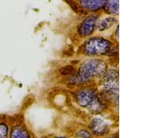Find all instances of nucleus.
Returning <instances> with one entry per match:
<instances>
[{
    "instance_id": "1",
    "label": "nucleus",
    "mask_w": 157,
    "mask_h": 138,
    "mask_svg": "<svg viewBox=\"0 0 157 138\" xmlns=\"http://www.w3.org/2000/svg\"><path fill=\"white\" fill-rule=\"evenodd\" d=\"M107 69V65L104 62L99 59H90L81 65L79 71L80 79L86 82L93 77H99L104 75Z\"/></svg>"
},
{
    "instance_id": "2",
    "label": "nucleus",
    "mask_w": 157,
    "mask_h": 138,
    "mask_svg": "<svg viewBox=\"0 0 157 138\" xmlns=\"http://www.w3.org/2000/svg\"><path fill=\"white\" fill-rule=\"evenodd\" d=\"M112 44L110 42L102 38H92L84 45L85 53L89 56H97L107 53Z\"/></svg>"
},
{
    "instance_id": "3",
    "label": "nucleus",
    "mask_w": 157,
    "mask_h": 138,
    "mask_svg": "<svg viewBox=\"0 0 157 138\" xmlns=\"http://www.w3.org/2000/svg\"><path fill=\"white\" fill-rule=\"evenodd\" d=\"M97 18V16H91L83 21L79 28V33L81 36H87L92 34Z\"/></svg>"
},
{
    "instance_id": "4",
    "label": "nucleus",
    "mask_w": 157,
    "mask_h": 138,
    "mask_svg": "<svg viewBox=\"0 0 157 138\" xmlns=\"http://www.w3.org/2000/svg\"><path fill=\"white\" fill-rule=\"evenodd\" d=\"M96 97L95 92L92 89H85L77 95V101L80 106L87 107Z\"/></svg>"
},
{
    "instance_id": "5",
    "label": "nucleus",
    "mask_w": 157,
    "mask_h": 138,
    "mask_svg": "<svg viewBox=\"0 0 157 138\" xmlns=\"http://www.w3.org/2000/svg\"><path fill=\"white\" fill-rule=\"evenodd\" d=\"M106 0H82L81 6L88 11H94L99 10L105 6Z\"/></svg>"
},
{
    "instance_id": "6",
    "label": "nucleus",
    "mask_w": 157,
    "mask_h": 138,
    "mask_svg": "<svg viewBox=\"0 0 157 138\" xmlns=\"http://www.w3.org/2000/svg\"><path fill=\"white\" fill-rule=\"evenodd\" d=\"M92 129L94 133L97 135L105 134L108 130V125L103 120L94 119L92 123Z\"/></svg>"
},
{
    "instance_id": "7",
    "label": "nucleus",
    "mask_w": 157,
    "mask_h": 138,
    "mask_svg": "<svg viewBox=\"0 0 157 138\" xmlns=\"http://www.w3.org/2000/svg\"><path fill=\"white\" fill-rule=\"evenodd\" d=\"M10 137L11 138H30L29 132L22 127H16L13 129Z\"/></svg>"
},
{
    "instance_id": "8",
    "label": "nucleus",
    "mask_w": 157,
    "mask_h": 138,
    "mask_svg": "<svg viewBox=\"0 0 157 138\" xmlns=\"http://www.w3.org/2000/svg\"><path fill=\"white\" fill-rule=\"evenodd\" d=\"M104 6L109 13H119V0H106Z\"/></svg>"
},
{
    "instance_id": "9",
    "label": "nucleus",
    "mask_w": 157,
    "mask_h": 138,
    "mask_svg": "<svg viewBox=\"0 0 157 138\" xmlns=\"http://www.w3.org/2000/svg\"><path fill=\"white\" fill-rule=\"evenodd\" d=\"M117 22V19L114 17H106L103 21H101L99 25V30L100 31H104V30L110 28L111 27L113 26V24Z\"/></svg>"
},
{
    "instance_id": "10",
    "label": "nucleus",
    "mask_w": 157,
    "mask_h": 138,
    "mask_svg": "<svg viewBox=\"0 0 157 138\" xmlns=\"http://www.w3.org/2000/svg\"><path fill=\"white\" fill-rule=\"evenodd\" d=\"M88 106H90V110L94 113L99 112L103 109L102 102H101V100L97 97H95Z\"/></svg>"
},
{
    "instance_id": "11",
    "label": "nucleus",
    "mask_w": 157,
    "mask_h": 138,
    "mask_svg": "<svg viewBox=\"0 0 157 138\" xmlns=\"http://www.w3.org/2000/svg\"><path fill=\"white\" fill-rule=\"evenodd\" d=\"M118 78V73L115 71H108L105 75V80L108 82H115Z\"/></svg>"
},
{
    "instance_id": "12",
    "label": "nucleus",
    "mask_w": 157,
    "mask_h": 138,
    "mask_svg": "<svg viewBox=\"0 0 157 138\" xmlns=\"http://www.w3.org/2000/svg\"><path fill=\"white\" fill-rule=\"evenodd\" d=\"M8 127L6 124H0V138L8 137Z\"/></svg>"
},
{
    "instance_id": "13",
    "label": "nucleus",
    "mask_w": 157,
    "mask_h": 138,
    "mask_svg": "<svg viewBox=\"0 0 157 138\" xmlns=\"http://www.w3.org/2000/svg\"><path fill=\"white\" fill-rule=\"evenodd\" d=\"M73 71H74V69H73V67L70 66H67L64 68H63V69H62V70L60 71V72L62 73L63 75L71 74L72 73Z\"/></svg>"
},
{
    "instance_id": "14",
    "label": "nucleus",
    "mask_w": 157,
    "mask_h": 138,
    "mask_svg": "<svg viewBox=\"0 0 157 138\" xmlns=\"http://www.w3.org/2000/svg\"><path fill=\"white\" fill-rule=\"evenodd\" d=\"M79 135L81 137H84V138H90V137H91V135L90 132H89L87 130H81V131L79 132Z\"/></svg>"
},
{
    "instance_id": "15",
    "label": "nucleus",
    "mask_w": 157,
    "mask_h": 138,
    "mask_svg": "<svg viewBox=\"0 0 157 138\" xmlns=\"http://www.w3.org/2000/svg\"><path fill=\"white\" fill-rule=\"evenodd\" d=\"M57 138H65V137H57Z\"/></svg>"
},
{
    "instance_id": "16",
    "label": "nucleus",
    "mask_w": 157,
    "mask_h": 138,
    "mask_svg": "<svg viewBox=\"0 0 157 138\" xmlns=\"http://www.w3.org/2000/svg\"><path fill=\"white\" fill-rule=\"evenodd\" d=\"M110 138H117V137H110Z\"/></svg>"
},
{
    "instance_id": "17",
    "label": "nucleus",
    "mask_w": 157,
    "mask_h": 138,
    "mask_svg": "<svg viewBox=\"0 0 157 138\" xmlns=\"http://www.w3.org/2000/svg\"><path fill=\"white\" fill-rule=\"evenodd\" d=\"M80 1H82V0H80Z\"/></svg>"
}]
</instances>
